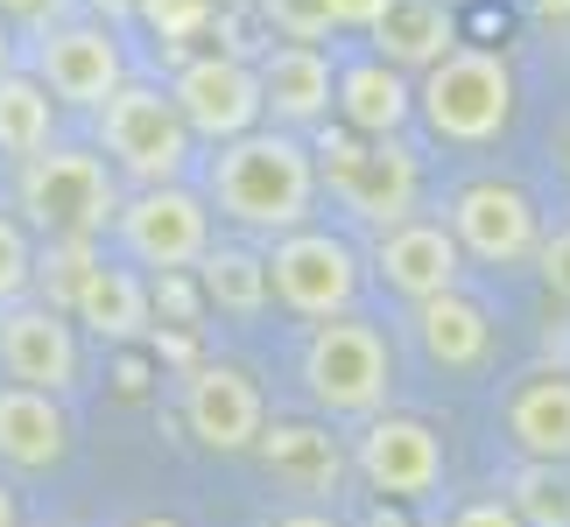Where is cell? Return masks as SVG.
Here are the masks:
<instances>
[{
    "label": "cell",
    "instance_id": "6da1fadb",
    "mask_svg": "<svg viewBox=\"0 0 570 527\" xmlns=\"http://www.w3.org/2000/svg\"><path fill=\"white\" fill-rule=\"evenodd\" d=\"M205 205H218V218H233L239 232H296L317 211V162L296 135H239L218 141V156L205 169Z\"/></svg>",
    "mask_w": 570,
    "mask_h": 527
},
{
    "label": "cell",
    "instance_id": "7a4b0ae2",
    "mask_svg": "<svg viewBox=\"0 0 570 527\" xmlns=\"http://www.w3.org/2000/svg\"><path fill=\"white\" fill-rule=\"evenodd\" d=\"M415 113L436 141H458V148H487L508 135L514 120V71L500 50H465L458 42L451 57H436L423 84H415Z\"/></svg>",
    "mask_w": 570,
    "mask_h": 527
},
{
    "label": "cell",
    "instance_id": "3957f363",
    "mask_svg": "<svg viewBox=\"0 0 570 527\" xmlns=\"http://www.w3.org/2000/svg\"><path fill=\"white\" fill-rule=\"evenodd\" d=\"M120 211V176L106 169V156L92 148H42V156L21 162V218L42 239H92L114 226Z\"/></svg>",
    "mask_w": 570,
    "mask_h": 527
},
{
    "label": "cell",
    "instance_id": "277c9868",
    "mask_svg": "<svg viewBox=\"0 0 570 527\" xmlns=\"http://www.w3.org/2000/svg\"><path fill=\"white\" fill-rule=\"evenodd\" d=\"M311 162H317V190L332 183L338 205L374 232L402 226V218H415V205H423V162H415L402 141H353V135H332V127H324Z\"/></svg>",
    "mask_w": 570,
    "mask_h": 527
},
{
    "label": "cell",
    "instance_id": "5b68a950",
    "mask_svg": "<svg viewBox=\"0 0 570 527\" xmlns=\"http://www.w3.org/2000/svg\"><path fill=\"white\" fill-rule=\"evenodd\" d=\"M99 148H106V169L127 176L135 190L184 183L190 169V127L177 120L163 84H135V78L99 106Z\"/></svg>",
    "mask_w": 570,
    "mask_h": 527
},
{
    "label": "cell",
    "instance_id": "8992f818",
    "mask_svg": "<svg viewBox=\"0 0 570 527\" xmlns=\"http://www.w3.org/2000/svg\"><path fill=\"white\" fill-rule=\"evenodd\" d=\"M387 387H394V351L374 324L332 317V324L311 331V345H303V394H311L324 415L366 422V415L387 408Z\"/></svg>",
    "mask_w": 570,
    "mask_h": 527
},
{
    "label": "cell",
    "instance_id": "52a82bcc",
    "mask_svg": "<svg viewBox=\"0 0 570 527\" xmlns=\"http://www.w3.org/2000/svg\"><path fill=\"white\" fill-rule=\"evenodd\" d=\"M261 268H268V296H282L296 317H317V324L345 317L353 296H360V253L324 226L282 232L275 247L261 253Z\"/></svg>",
    "mask_w": 570,
    "mask_h": 527
},
{
    "label": "cell",
    "instance_id": "ba28073f",
    "mask_svg": "<svg viewBox=\"0 0 570 527\" xmlns=\"http://www.w3.org/2000/svg\"><path fill=\"white\" fill-rule=\"evenodd\" d=\"M114 232L148 275H190L197 253L212 247V205L184 183H156V190L120 197Z\"/></svg>",
    "mask_w": 570,
    "mask_h": 527
},
{
    "label": "cell",
    "instance_id": "9c48e42d",
    "mask_svg": "<svg viewBox=\"0 0 570 527\" xmlns=\"http://www.w3.org/2000/svg\"><path fill=\"white\" fill-rule=\"evenodd\" d=\"M451 247L472 253L479 268H521L535 260V239H542V218H535V197L521 183H500V176H479L451 197Z\"/></svg>",
    "mask_w": 570,
    "mask_h": 527
},
{
    "label": "cell",
    "instance_id": "30bf717a",
    "mask_svg": "<svg viewBox=\"0 0 570 527\" xmlns=\"http://www.w3.org/2000/svg\"><path fill=\"white\" fill-rule=\"evenodd\" d=\"M353 478L381 499H430L444 486V444H436L430 422L415 415H366V429L353 436Z\"/></svg>",
    "mask_w": 570,
    "mask_h": 527
},
{
    "label": "cell",
    "instance_id": "8fae6325",
    "mask_svg": "<svg viewBox=\"0 0 570 527\" xmlns=\"http://www.w3.org/2000/svg\"><path fill=\"white\" fill-rule=\"evenodd\" d=\"M169 106L177 120L190 127V141H239L261 127V84H254V63L247 57H190L177 84H169Z\"/></svg>",
    "mask_w": 570,
    "mask_h": 527
},
{
    "label": "cell",
    "instance_id": "7c38bea8",
    "mask_svg": "<svg viewBox=\"0 0 570 527\" xmlns=\"http://www.w3.org/2000/svg\"><path fill=\"white\" fill-rule=\"evenodd\" d=\"M0 372H8V387H36L63 401L85 372L78 324L50 310V302H8L0 310Z\"/></svg>",
    "mask_w": 570,
    "mask_h": 527
},
{
    "label": "cell",
    "instance_id": "4fadbf2b",
    "mask_svg": "<svg viewBox=\"0 0 570 527\" xmlns=\"http://www.w3.org/2000/svg\"><path fill=\"white\" fill-rule=\"evenodd\" d=\"M254 457H261V471H268L282 493L303 499V507L338 499L345 478H353V457H345V444L324 422H261Z\"/></svg>",
    "mask_w": 570,
    "mask_h": 527
},
{
    "label": "cell",
    "instance_id": "5bb4252c",
    "mask_svg": "<svg viewBox=\"0 0 570 527\" xmlns=\"http://www.w3.org/2000/svg\"><path fill=\"white\" fill-rule=\"evenodd\" d=\"M261 422H268V401H261V387L239 366H218L212 359V366H197L190 380H184V429L205 450H218V457L254 450Z\"/></svg>",
    "mask_w": 570,
    "mask_h": 527
},
{
    "label": "cell",
    "instance_id": "9a60e30c",
    "mask_svg": "<svg viewBox=\"0 0 570 527\" xmlns=\"http://www.w3.org/2000/svg\"><path fill=\"white\" fill-rule=\"evenodd\" d=\"M36 84L50 99L63 106H99L127 84V63H120V42L106 36V29H57V36H42V50H36Z\"/></svg>",
    "mask_w": 570,
    "mask_h": 527
},
{
    "label": "cell",
    "instance_id": "2e32d148",
    "mask_svg": "<svg viewBox=\"0 0 570 527\" xmlns=\"http://www.w3.org/2000/svg\"><path fill=\"white\" fill-rule=\"evenodd\" d=\"M500 422H508V444L521 450V465H570V372L563 366H535L521 372L500 401Z\"/></svg>",
    "mask_w": 570,
    "mask_h": 527
},
{
    "label": "cell",
    "instance_id": "e0dca14e",
    "mask_svg": "<svg viewBox=\"0 0 570 527\" xmlns=\"http://www.w3.org/2000/svg\"><path fill=\"white\" fill-rule=\"evenodd\" d=\"M254 84H261V113L275 120V135L332 120V57L317 42H275L254 63Z\"/></svg>",
    "mask_w": 570,
    "mask_h": 527
},
{
    "label": "cell",
    "instance_id": "ac0fdd59",
    "mask_svg": "<svg viewBox=\"0 0 570 527\" xmlns=\"http://www.w3.org/2000/svg\"><path fill=\"white\" fill-rule=\"evenodd\" d=\"M458 253L451 247V232L436 226V218H402V226H387L374 239V275L387 281L402 302H430V296H451L458 289Z\"/></svg>",
    "mask_w": 570,
    "mask_h": 527
},
{
    "label": "cell",
    "instance_id": "d6986e66",
    "mask_svg": "<svg viewBox=\"0 0 570 527\" xmlns=\"http://www.w3.org/2000/svg\"><path fill=\"white\" fill-rule=\"evenodd\" d=\"M332 106L360 141H394L415 113V84L402 71H387L381 57H353L332 71Z\"/></svg>",
    "mask_w": 570,
    "mask_h": 527
},
{
    "label": "cell",
    "instance_id": "ffe728a7",
    "mask_svg": "<svg viewBox=\"0 0 570 527\" xmlns=\"http://www.w3.org/2000/svg\"><path fill=\"white\" fill-rule=\"evenodd\" d=\"M71 457V415L57 394L0 387V465L14 471H57Z\"/></svg>",
    "mask_w": 570,
    "mask_h": 527
},
{
    "label": "cell",
    "instance_id": "44dd1931",
    "mask_svg": "<svg viewBox=\"0 0 570 527\" xmlns=\"http://www.w3.org/2000/svg\"><path fill=\"white\" fill-rule=\"evenodd\" d=\"M366 42H374V57L387 71L409 78V71H430L436 57L458 50V14L444 0H387L374 14V29H366Z\"/></svg>",
    "mask_w": 570,
    "mask_h": 527
},
{
    "label": "cell",
    "instance_id": "7402d4cb",
    "mask_svg": "<svg viewBox=\"0 0 570 527\" xmlns=\"http://www.w3.org/2000/svg\"><path fill=\"white\" fill-rule=\"evenodd\" d=\"M415 338H423L430 366H444V372H479L493 359V317L458 289L415 302Z\"/></svg>",
    "mask_w": 570,
    "mask_h": 527
},
{
    "label": "cell",
    "instance_id": "603a6c76",
    "mask_svg": "<svg viewBox=\"0 0 570 527\" xmlns=\"http://www.w3.org/2000/svg\"><path fill=\"white\" fill-rule=\"evenodd\" d=\"M71 317L92 338H106V345H135L148 331V281L135 268H106V260H92V275H85L78 296H71Z\"/></svg>",
    "mask_w": 570,
    "mask_h": 527
},
{
    "label": "cell",
    "instance_id": "cb8c5ba5",
    "mask_svg": "<svg viewBox=\"0 0 570 527\" xmlns=\"http://www.w3.org/2000/svg\"><path fill=\"white\" fill-rule=\"evenodd\" d=\"M190 275H197V296H205L212 310H226V317H261L268 310V268H261V253H247V247H205Z\"/></svg>",
    "mask_w": 570,
    "mask_h": 527
},
{
    "label": "cell",
    "instance_id": "d4e9b609",
    "mask_svg": "<svg viewBox=\"0 0 570 527\" xmlns=\"http://www.w3.org/2000/svg\"><path fill=\"white\" fill-rule=\"evenodd\" d=\"M50 135H57V99L29 71H8L0 78V156L29 162L50 148Z\"/></svg>",
    "mask_w": 570,
    "mask_h": 527
},
{
    "label": "cell",
    "instance_id": "484cf974",
    "mask_svg": "<svg viewBox=\"0 0 570 527\" xmlns=\"http://www.w3.org/2000/svg\"><path fill=\"white\" fill-rule=\"evenodd\" d=\"M92 247L85 239H42V253H36V275H29V289H42V302L50 310L71 317V296H78V281L92 275Z\"/></svg>",
    "mask_w": 570,
    "mask_h": 527
},
{
    "label": "cell",
    "instance_id": "4316f807",
    "mask_svg": "<svg viewBox=\"0 0 570 527\" xmlns=\"http://www.w3.org/2000/svg\"><path fill=\"white\" fill-rule=\"evenodd\" d=\"M508 507H514L521 527H570V478L550 471V465H521Z\"/></svg>",
    "mask_w": 570,
    "mask_h": 527
},
{
    "label": "cell",
    "instance_id": "83f0119b",
    "mask_svg": "<svg viewBox=\"0 0 570 527\" xmlns=\"http://www.w3.org/2000/svg\"><path fill=\"white\" fill-rule=\"evenodd\" d=\"M29 275H36V247H29V226L0 211V310L29 296Z\"/></svg>",
    "mask_w": 570,
    "mask_h": 527
},
{
    "label": "cell",
    "instance_id": "f1b7e54d",
    "mask_svg": "<svg viewBox=\"0 0 570 527\" xmlns=\"http://www.w3.org/2000/svg\"><path fill=\"white\" fill-rule=\"evenodd\" d=\"M135 14H141L163 42H190V36H205V29H212L218 0H141Z\"/></svg>",
    "mask_w": 570,
    "mask_h": 527
},
{
    "label": "cell",
    "instance_id": "f546056e",
    "mask_svg": "<svg viewBox=\"0 0 570 527\" xmlns=\"http://www.w3.org/2000/svg\"><path fill=\"white\" fill-rule=\"evenodd\" d=\"M268 14H275L282 42H317V36H332V21H324V0H268Z\"/></svg>",
    "mask_w": 570,
    "mask_h": 527
},
{
    "label": "cell",
    "instance_id": "4dcf8cb0",
    "mask_svg": "<svg viewBox=\"0 0 570 527\" xmlns=\"http://www.w3.org/2000/svg\"><path fill=\"white\" fill-rule=\"evenodd\" d=\"M535 268H542V289L570 302V226H557V232L535 239Z\"/></svg>",
    "mask_w": 570,
    "mask_h": 527
},
{
    "label": "cell",
    "instance_id": "1f68e13d",
    "mask_svg": "<svg viewBox=\"0 0 570 527\" xmlns=\"http://www.w3.org/2000/svg\"><path fill=\"white\" fill-rule=\"evenodd\" d=\"M451 527H521V520H514L508 499H472V507L451 514Z\"/></svg>",
    "mask_w": 570,
    "mask_h": 527
},
{
    "label": "cell",
    "instance_id": "d6a6232c",
    "mask_svg": "<svg viewBox=\"0 0 570 527\" xmlns=\"http://www.w3.org/2000/svg\"><path fill=\"white\" fill-rule=\"evenodd\" d=\"M381 8L387 0H324V21H332V29H374Z\"/></svg>",
    "mask_w": 570,
    "mask_h": 527
},
{
    "label": "cell",
    "instance_id": "836d02e7",
    "mask_svg": "<svg viewBox=\"0 0 570 527\" xmlns=\"http://www.w3.org/2000/svg\"><path fill=\"white\" fill-rule=\"evenodd\" d=\"M268 527H345V520H338V514H324V507H296V514L268 520Z\"/></svg>",
    "mask_w": 570,
    "mask_h": 527
},
{
    "label": "cell",
    "instance_id": "e575fe53",
    "mask_svg": "<svg viewBox=\"0 0 570 527\" xmlns=\"http://www.w3.org/2000/svg\"><path fill=\"white\" fill-rule=\"evenodd\" d=\"M92 8H99L106 21H127V14H135V8H141V0H92Z\"/></svg>",
    "mask_w": 570,
    "mask_h": 527
},
{
    "label": "cell",
    "instance_id": "d590c367",
    "mask_svg": "<svg viewBox=\"0 0 570 527\" xmlns=\"http://www.w3.org/2000/svg\"><path fill=\"white\" fill-rule=\"evenodd\" d=\"M0 527H21V507H14V493L0 486Z\"/></svg>",
    "mask_w": 570,
    "mask_h": 527
},
{
    "label": "cell",
    "instance_id": "8d00e7d4",
    "mask_svg": "<svg viewBox=\"0 0 570 527\" xmlns=\"http://www.w3.org/2000/svg\"><path fill=\"white\" fill-rule=\"evenodd\" d=\"M14 71V36H8V21H0V78Z\"/></svg>",
    "mask_w": 570,
    "mask_h": 527
},
{
    "label": "cell",
    "instance_id": "74e56055",
    "mask_svg": "<svg viewBox=\"0 0 570 527\" xmlns=\"http://www.w3.org/2000/svg\"><path fill=\"white\" fill-rule=\"evenodd\" d=\"M8 14H42V0H0V21Z\"/></svg>",
    "mask_w": 570,
    "mask_h": 527
},
{
    "label": "cell",
    "instance_id": "f35d334b",
    "mask_svg": "<svg viewBox=\"0 0 570 527\" xmlns=\"http://www.w3.org/2000/svg\"><path fill=\"white\" fill-rule=\"evenodd\" d=\"M127 527H184V520H169V514H141V520H127Z\"/></svg>",
    "mask_w": 570,
    "mask_h": 527
},
{
    "label": "cell",
    "instance_id": "ab89813d",
    "mask_svg": "<svg viewBox=\"0 0 570 527\" xmlns=\"http://www.w3.org/2000/svg\"><path fill=\"white\" fill-rule=\"evenodd\" d=\"M563 162H570V148H563Z\"/></svg>",
    "mask_w": 570,
    "mask_h": 527
},
{
    "label": "cell",
    "instance_id": "60d3db41",
    "mask_svg": "<svg viewBox=\"0 0 570 527\" xmlns=\"http://www.w3.org/2000/svg\"><path fill=\"white\" fill-rule=\"evenodd\" d=\"M444 8H451V0H444Z\"/></svg>",
    "mask_w": 570,
    "mask_h": 527
}]
</instances>
